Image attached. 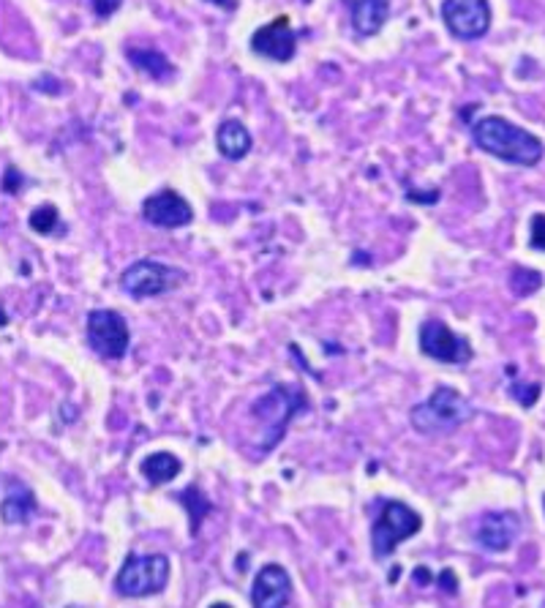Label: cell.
<instances>
[{"instance_id": "cell-25", "label": "cell", "mask_w": 545, "mask_h": 608, "mask_svg": "<svg viewBox=\"0 0 545 608\" xmlns=\"http://www.w3.org/2000/svg\"><path fill=\"white\" fill-rule=\"evenodd\" d=\"M20 183H22V175L14 167H9L6 170V178H3V189L9 191V194H17V189H20Z\"/></svg>"}, {"instance_id": "cell-29", "label": "cell", "mask_w": 545, "mask_h": 608, "mask_svg": "<svg viewBox=\"0 0 545 608\" xmlns=\"http://www.w3.org/2000/svg\"><path fill=\"white\" fill-rule=\"evenodd\" d=\"M431 581V573H428L426 568H417L415 570V584H428Z\"/></svg>"}, {"instance_id": "cell-11", "label": "cell", "mask_w": 545, "mask_h": 608, "mask_svg": "<svg viewBox=\"0 0 545 608\" xmlns=\"http://www.w3.org/2000/svg\"><path fill=\"white\" fill-rule=\"evenodd\" d=\"M251 50L257 52L259 58L276 60V63H289L298 52V33L292 28V20L287 14H281L268 25L254 30L251 36Z\"/></svg>"}, {"instance_id": "cell-21", "label": "cell", "mask_w": 545, "mask_h": 608, "mask_svg": "<svg viewBox=\"0 0 545 608\" xmlns=\"http://www.w3.org/2000/svg\"><path fill=\"white\" fill-rule=\"evenodd\" d=\"M58 208L55 205H41L30 213V230L39 232V235H50V232L58 230Z\"/></svg>"}, {"instance_id": "cell-24", "label": "cell", "mask_w": 545, "mask_h": 608, "mask_svg": "<svg viewBox=\"0 0 545 608\" xmlns=\"http://www.w3.org/2000/svg\"><path fill=\"white\" fill-rule=\"evenodd\" d=\"M120 6H123V0H90V9H93V14H96L99 20L112 17Z\"/></svg>"}, {"instance_id": "cell-32", "label": "cell", "mask_w": 545, "mask_h": 608, "mask_svg": "<svg viewBox=\"0 0 545 608\" xmlns=\"http://www.w3.org/2000/svg\"><path fill=\"white\" fill-rule=\"evenodd\" d=\"M306 3H308V0H306Z\"/></svg>"}, {"instance_id": "cell-10", "label": "cell", "mask_w": 545, "mask_h": 608, "mask_svg": "<svg viewBox=\"0 0 545 608\" xmlns=\"http://www.w3.org/2000/svg\"><path fill=\"white\" fill-rule=\"evenodd\" d=\"M142 219L159 230H180L194 221V208L175 189H161L142 202Z\"/></svg>"}, {"instance_id": "cell-15", "label": "cell", "mask_w": 545, "mask_h": 608, "mask_svg": "<svg viewBox=\"0 0 545 608\" xmlns=\"http://www.w3.org/2000/svg\"><path fill=\"white\" fill-rule=\"evenodd\" d=\"M216 145L218 153H221L224 159L240 161L243 156H248V150H251V134H248V129L238 118H227L221 120V126H218Z\"/></svg>"}, {"instance_id": "cell-1", "label": "cell", "mask_w": 545, "mask_h": 608, "mask_svg": "<svg viewBox=\"0 0 545 608\" xmlns=\"http://www.w3.org/2000/svg\"><path fill=\"white\" fill-rule=\"evenodd\" d=\"M472 140L480 150L491 153L494 159H502L507 164L518 167H535L540 164L545 153V145L537 140L535 134L510 123L499 115H486L477 123H472Z\"/></svg>"}, {"instance_id": "cell-4", "label": "cell", "mask_w": 545, "mask_h": 608, "mask_svg": "<svg viewBox=\"0 0 545 608\" xmlns=\"http://www.w3.org/2000/svg\"><path fill=\"white\" fill-rule=\"evenodd\" d=\"M189 281L186 270L167 265L159 260H137L134 265L123 270L120 276V290L131 295V298L145 300L156 298V295H167V292L178 290Z\"/></svg>"}, {"instance_id": "cell-3", "label": "cell", "mask_w": 545, "mask_h": 608, "mask_svg": "<svg viewBox=\"0 0 545 608\" xmlns=\"http://www.w3.org/2000/svg\"><path fill=\"white\" fill-rule=\"evenodd\" d=\"M469 418H472V404L458 390L447 388V385H439L426 404H417L409 412L415 431L428 434V437L458 429Z\"/></svg>"}, {"instance_id": "cell-17", "label": "cell", "mask_w": 545, "mask_h": 608, "mask_svg": "<svg viewBox=\"0 0 545 608\" xmlns=\"http://www.w3.org/2000/svg\"><path fill=\"white\" fill-rule=\"evenodd\" d=\"M33 513H36V499H33V494H30L22 483L11 480L9 494H6L3 505H0L3 521H6V524H25Z\"/></svg>"}, {"instance_id": "cell-26", "label": "cell", "mask_w": 545, "mask_h": 608, "mask_svg": "<svg viewBox=\"0 0 545 608\" xmlns=\"http://www.w3.org/2000/svg\"><path fill=\"white\" fill-rule=\"evenodd\" d=\"M439 584H445L447 595H456V592H458V581H456V573H453V570H442V576H439Z\"/></svg>"}, {"instance_id": "cell-31", "label": "cell", "mask_w": 545, "mask_h": 608, "mask_svg": "<svg viewBox=\"0 0 545 608\" xmlns=\"http://www.w3.org/2000/svg\"><path fill=\"white\" fill-rule=\"evenodd\" d=\"M0 322H6V314H3V311H0Z\"/></svg>"}, {"instance_id": "cell-28", "label": "cell", "mask_w": 545, "mask_h": 608, "mask_svg": "<svg viewBox=\"0 0 545 608\" xmlns=\"http://www.w3.org/2000/svg\"><path fill=\"white\" fill-rule=\"evenodd\" d=\"M208 3H213V6H218V9H224V11L238 9V0H208Z\"/></svg>"}, {"instance_id": "cell-19", "label": "cell", "mask_w": 545, "mask_h": 608, "mask_svg": "<svg viewBox=\"0 0 545 608\" xmlns=\"http://www.w3.org/2000/svg\"><path fill=\"white\" fill-rule=\"evenodd\" d=\"M178 502L191 513V535H199V524L210 513V502L199 494L197 486H189L183 494H178Z\"/></svg>"}, {"instance_id": "cell-23", "label": "cell", "mask_w": 545, "mask_h": 608, "mask_svg": "<svg viewBox=\"0 0 545 608\" xmlns=\"http://www.w3.org/2000/svg\"><path fill=\"white\" fill-rule=\"evenodd\" d=\"M529 246L532 249L545 251V213L532 216V235H529Z\"/></svg>"}, {"instance_id": "cell-2", "label": "cell", "mask_w": 545, "mask_h": 608, "mask_svg": "<svg viewBox=\"0 0 545 608\" xmlns=\"http://www.w3.org/2000/svg\"><path fill=\"white\" fill-rule=\"evenodd\" d=\"M308 407L306 390L300 385H276L262 399L254 401L251 415L259 423V450L270 453L287 434V426L298 412Z\"/></svg>"}, {"instance_id": "cell-8", "label": "cell", "mask_w": 545, "mask_h": 608, "mask_svg": "<svg viewBox=\"0 0 545 608\" xmlns=\"http://www.w3.org/2000/svg\"><path fill=\"white\" fill-rule=\"evenodd\" d=\"M420 352L431 360L453 363V366H464L475 355L472 344L456 336L442 319H428L420 325Z\"/></svg>"}, {"instance_id": "cell-5", "label": "cell", "mask_w": 545, "mask_h": 608, "mask_svg": "<svg viewBox=\"0 0 545 608\" xmlns=\"http://www.w3.org/2000/svg\"><path fill=\"white\" fill-rule=\"evenodd\" d=\"M423 527V519L420 513L412 510L407 502L401 499H387L382 505V513L379 519L374 521L371 527V549H374V557L387 559L393 551H396L398 543H404L412 535H417Z\"/></svg>"}, {"instance_id": "cell-6", "label": "cell", "mask_w": 545, "mask_h": 608, "mask_svg": "<svg viewBox=\"0 0 545 608\" xmlns=\"http://www.w3.org/2000/svg\"><path fill=\"white\" fill-rule=\"evenodd\" d=\"M169 584V559L164 554H129L123 568H120L115 589L123 598H148L159 595L161 589Z\"/></svg>"}, {"instance_id": "cell-7", "label": "cell", "mask_w": 545, "mask_h": 608, "mask_svg": "<svg viewBox=\"0 0 545 608\" xmlns=\"http://www.w3.org/2000/svg\"><path fill=\"white\" fill-rule=\"evenodd\" d=\"M88 344L90 349L107 360H120L129 352L131 333L123 314L112 309H96L88 314Z\"/></svg>"}, {"instance_id": "cell-30", "label": "cell", "mask_w": 545, "mask_h": 608, "mask_svg": "<svg viewBox=\"0 0 545 608\" xmlns=\"http://www.w3.org/2000/svg\"><path fill=\"white\" fill-rule=\"evenodd\" d=\"M210 608H232V606H227V603H213Z\"/></svg>"}, {"instance_id": "cell-27", "label": "cell", "mask_w": 545, "mask_h": 608, "mask_svg": "<svg viewBox=\"0 0 545 608\" xmlns=\"http://www.w3.org/2000/svg\"><path fill=\"white\" fill-rule=\"evenodd\" d=\"M409 202H426V205H431V202H436V197H439V191H431V194H420V191H407Z\"/></svg>"}, {"instance_id": "cell-14", "label": "cell", "mask_w": 545, "mask_h": 608, "mask_svg": "<svg viewBox=\"0 0 545 608\" xmlns=\"http://www.w3.org/2000/svg\"><path fill=\"white\" fill-rule=\"evenodd\" d=\"M352 14V28L360 36H377L390 17V0H344Z\"/></svg>"}, {"instance_id": "cell-13", "label": "cell", "mask_w": 545, "mask_h": 608, "mask_svg": "<svg viewBox=\"0 0 545 608\" xmlns=\"http://www.w3.org/2000/svg\"><path fill=\"white\" fill-rule=\"evenodd\" d=\"M292 595V579L281 565H265L251 584L254 608H287Z\"/></svg>"}, {"instance_id": "cell-22", "label": "cell", "mask_w": 545, "mask_h": 608, "mask_svg": "<svg viewBox=\"0 0 545 608\" xmlns=\"http://www.w3.org/2000/svg\"><path fill=\"white\" fill-rule=\"evenodd\" d=\"M513 399L521 401V407H532L540 399V385H513Z\"/></svg>"}, {"instance_id": "cell-9", "label": "cell", "mask_w": 545, "mask_h": 608, "mask_svg": "<svg viewBox=\"0 0 545 608\" xmlns=\"http://www.w3.org/2000/svg\"><path fill=\"white\" fill-rule=\"evenodd\" d=\"M442 20L456 39H483L491 28L488 0H442Z\"/></svg>"}, {"instance_id": "cell-12", "label": "cell", "mask_w": 545, "mask_h": 608, "mask_svg": "<svg viewBox=\"0 0 545 608\" xmlns=\"http://www.w3.org/2000/svg\"><path fill=\"white\" fill-rule=\"evenodd\" d=\"M518 532H521V521L513 510H494V513H486L480 519L475 529V540L480 549L502 554L516 543Z\"/></svg>"}, {"instance_id": "cell-20", "label": "cell", "mask_w": 545, "mask_h": 608, "mask_svg": "<svg viewBox=\"0 0 545 608\" xmlns=\"http://www.w3.org/2000/svg\"><path fill=\"white\" fill-rule=\"evenodd\" d=\"M540 284H543V276H540L537 270L516 268L510 273V290L516 292L518 298H526V295L537 292L540 290Z\"/></svg>"}, {"instance_id": "cell-18", "label": "cell", "mask_w": 545, "mask_h": 608, "mask_svg": "<svg viewBox=\"0 0 545 608\" xmlns=\"http://www.w3.org/2000/svg\"><path fill=\"white\" fill-rule=\"evenodd\" d=\"M180 469H183V464H180L178 456H172V453H150L148 459L139 464V472H142V478L148 480L150 486H164V483H169V480H175L180 475Z\"/></svg>"}, {"instance_id": "cell-16", "label": "cell", "mask_w": 545, "mask_h": 608, "mask_svg": "<svg viewBox=\"0 0 545 608\" xmlns=\"http://www.w3.org/2000/svg\"><path fill=\"white\" fill-rule=\"evenodd\" d=\"M126 58L131 60L134 69L145 71L150 80L156 82L175 80V74H178L175 63H172L164 52L150 50V47H129V50H126Z\"/></svg>"}]
</instances>
